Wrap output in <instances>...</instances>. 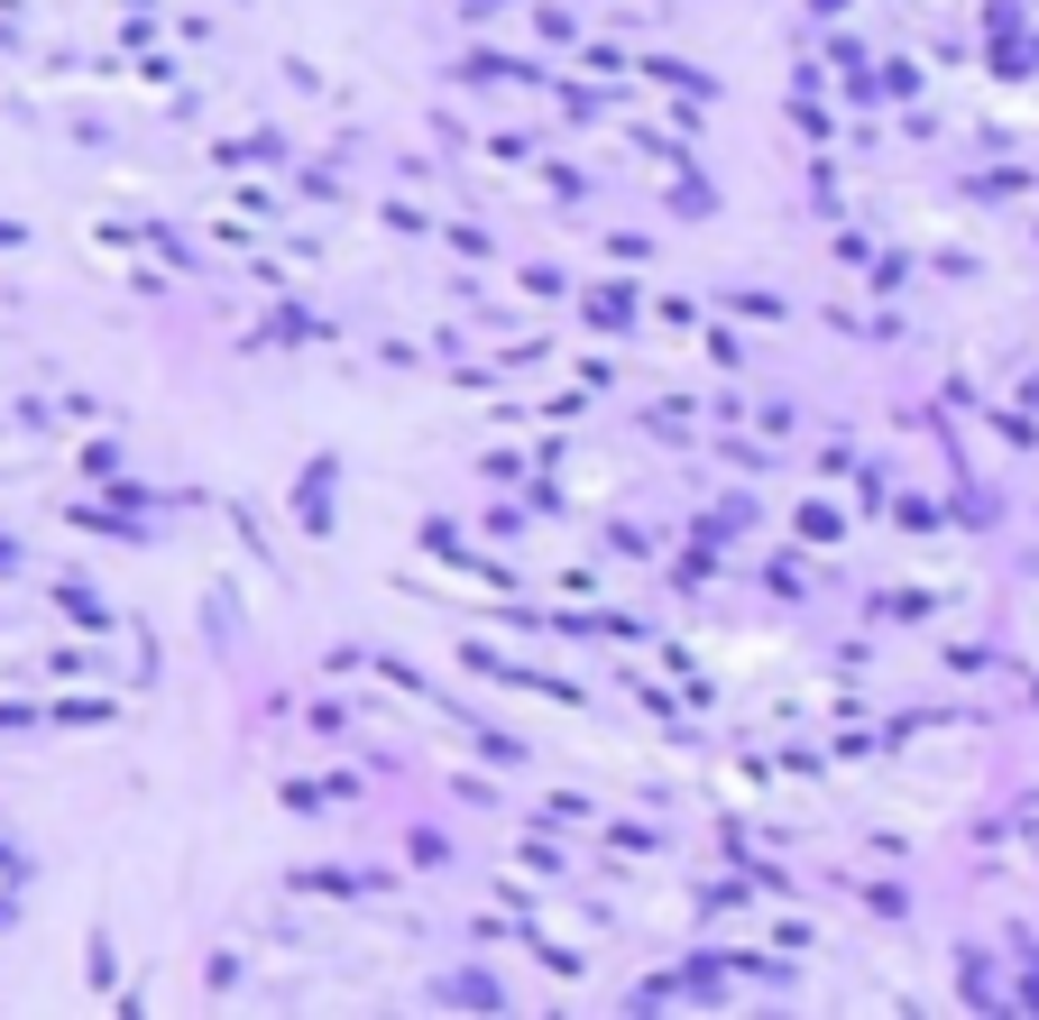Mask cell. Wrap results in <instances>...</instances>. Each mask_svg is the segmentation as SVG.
Masks as SVG:
<instances>
[{"label": "cell", "mask_w": 1039, "mask_h": 1020, "mask_svg": "<svg viewBox=\"0 0 1039 1020\" xmlns=\"http://www.w3.org/2000/svg\"><path fill=\"white\" fill-rule=\"evenodd\" d=\"M295 882H304V892H322V901H341V892H378L386 874H350V865H304Z\"/></svg>", "instance_id": "obj_2"}, {"label": "cell", "mask_w": 1039, "mask_h": 1020, "mask_svg": "<svg viewBox=\"0 0 1039 1020\" xmlns=\"http://www.w3.org/2000/svg\"><path fill=\"white\" fill-rule=\"evenodd\" d=\"M626 312H635L626 285H589V322H626Z\"/></svg>", "instance_id": "obj_3"}, {"label": "cell", "mask_w": 1039, "mask_h": 1020, "mask_svg": "<svg viewBox=\"0 0 1039 1020\" xmlns=\"http://www.w3.org/2000/svg\"><path fill=\"white\" fill-rule=\"evenodd\" d=\"M331 479H341V451H322L304 469V487H295V525L304 534H331Z\"/></svg>", "instance_id": "obj_1"}]
</instances>
